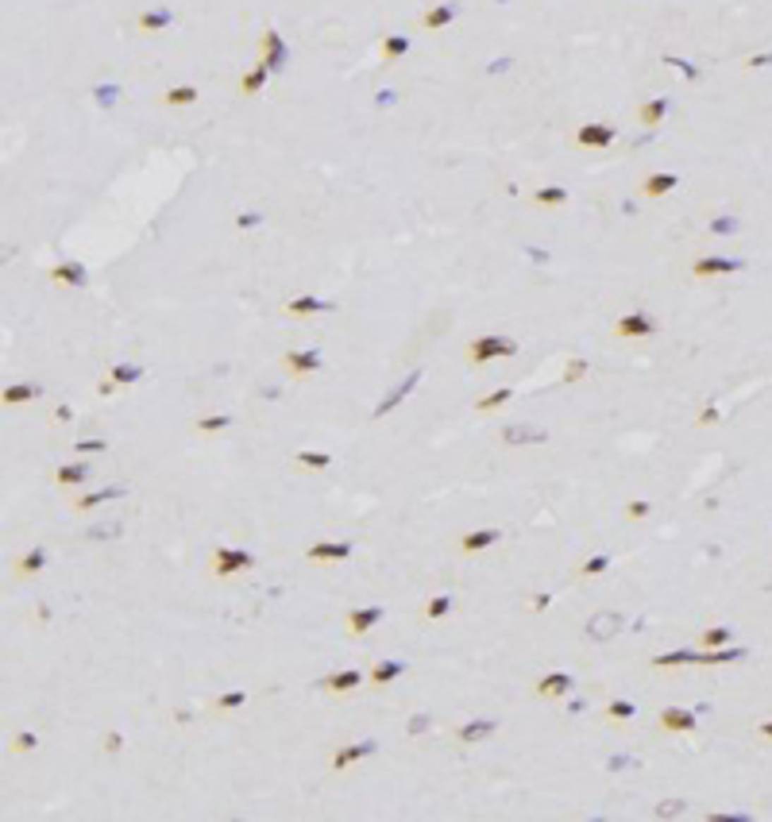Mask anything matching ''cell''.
Masks as SVG:
<instances>
[{
  "label": "cell",
  "mask_w": 772,
  "mask_h": 822,
  "mask_svg": "<svg viewBox=\"0 0 772 822\" xmlns=\"http://www.w3.org/2000/svg\"><path fill=\"white\" fill-rule=\"evenodd\" d=\"M502 356H517V344L506 340V336H483V340L467 344V359L471 363H487V359H502Z\"/></svg>",
  "instance_id": "6da1fadb"
},
{
  "label": "cell",
  "mask_w": 772,
  "mask_h": 822,
  "mask_svg": "<svg viewBox=\"0 0 772 822\" xmlns=\"http://www.w3.org/2000/svg\"><path fill=\"white\" fill-rule=\"evenodd\" d=\"M614 332L622 336V340H649V336H656V320L641 313V309H634V313H626L614 325Z\"/></svg>",
  "instance_id": "7a4b0ae2"
},
{
  "label": "cell",
  "mask_w": 772,
  "mask_h": 822,
  "mask_svg": "<svg viewBox=\"0 0 772 822\" xmlns=\"http://www.w3.org/2000/svg\"><path fill=\"white\" fill-rule=\"evenodd\" d=\"M255 564V556L243 552V548H217L212 552V572L217 575H236V572H248Z\"/></svg>",
  "instance_id": "3957f363"
},
{
  "label": "cell",
  "mask_w": 772,
  "mask_h": 822,
  "mask_svg": "<svg viewBox=\"0 0 772 822\" xmlns=\"http://www.w3.org/2000/svg\"><path fill=\"white\" fill-rule=\"evenodd\" d=\"M306 556L313 564H336V560H348L351 556V540H317V545L306 548Z\"/></svg>",
  "instance_id": "277c9868"
},
{
  "label": "cell",
  "mask_w": 772,
  "mask_h": 822,
  "mask_svg": "<svg viewBox=\"0 0 772 822\" xmlns=\"http://www.w3.org/2000/svg\"><path fill=\"white\" fill-rule=\"evenodd\" d=\"M572 684H576V679H572L568 672H548L545 679H537V687H533V691H537L541 699H560V695L572 691Z\"/></svg>",
  "instance_id": "5b68a950"
},
{
  "label": "cell",
  "mask_w": 772,
  "mask_h": 822,
  "mask_svg": "<svg viewBox=\"0 0 772 822\" xmlns=\"http://www.w3.org/2000/svg\"><path fill=\"white\" fill-rule=\"evenodd\" d=\"M498 540H502V529H471V533L459 537V548H464L467 556H475V552H483V548L498 545Z\"/></svg>",
  "instance_id": "8992f818"
},
{
  "label": "cell",
  "mask_w": 772,
  "mask_h": 822,
  "mask_svg": "<svg viewBox=\"0 0 772 822\" xmlns=\"http://www.w3.org/2000/svg\"><path fill=\"white\" fill-rule=\"evenodd\" d=\"M614 135H618V131H614L610 124H583L576 131V143L579 147H610Z\"/></svg>",
  "instance_id": "52a82bcc"
},
{
  "label": "cell",
  "mask_w": 772,
  "mask_h": 822,
  "mask_svg": "<svg viewBox=\"0 0 772 822\" xmlns=\"http://www.w3.org/2000/svg\"><path fill=\"white\" fill-rule=\"evenodd\" d=\"M382 622V606H363V610H351L348 614V633L351 637H363L367 629H375Z\"/></svg>",
  "instance_id": "ba28073f"
},
{
  "label": "cell",
  "mask_w": 772,
  "mask_h": 822,
  "mask_svg": "<svg viewBox=\"0 0 772 822\" xmlns=\"http://www.w3.org/2000/svg\"><path fill=\"white\" fill-rule=\"evenodd\" d=\"M359 684H367V676H363L359 668H344V672H332V676H325V691H336V695L356 691Z\"/></svg>",
  "instance_id": "9c48e42d"
},
{
  "label": "cell",
  "mask_w": 772,
  "mask_h": 822,
  "mask_svg": "<svg viewBox=\"0 0 772 822\" xmlns=\"http://www.w3.org/2000/svg\"><path fill=\"white\" fill-rule=\"evenodd\" d=\"M661 730H668V734H687V730H695V711H680V706L661 711Z\"/></svg>",
  "instance_id": "30bf717a"
},
{
  "label": "cell",
  "mask_w": 772,
  "mask_h": 822,
  "mask_svg": "<svg viewBox=\"0 0 772 822\" xmlns=\"http://www.w3.org/2000/svg\"><path fill=\"white\" fill-rule=\"evenodd\" d=\"M282 363L290 367V375H313L321 371V351H286Z\"/></svg>",
  "instance_id": "8fae6325"
},
{
  "label": "cell",
  "mask_w": 772,
  "mask_h": 822,
  "mask_svg": "<svg viewBox=\"0 0 772 822\" xmlns=\"http://www.w3.org/2000/svg\"><path fill=\"white\" fill-rule=\"evenodd\" d=\"M618 629H622V618H618V614H595V618H591V626H587V641H606V637H614Z\"/></svg>",
  "instance_id": "7c38bea8"
},
{
  "label": "cell",
  "mask_w": 772,
  "mask_h": 822,
  "mask_svg": "<svg viewBox=\"0 0 772 822\" xmlns=\"http://www.w3.org/2000/svg\"><path fill=\"white\" fill-rule=\"evenodd\" d=\"M548 433L545 429H533V425H514V429H502V444H545Z\"/></svg>",
  "instance_id": "4fadbf2b"
},
{
  "label": "cell",
  "mask_w": 772,
  "mask_h": 822,
  "mask_svg": "<svg viewBox=\"0 0 772 822\" xmlns=\"http://www.w3.org/2000/svg\"><path fill=\"white\" fill-rule=\"evenodd\" d=\"M730 270H742V262L737 259H699L692 267V274L695 278H711V274H730Z\"/></svg>",
  "instance_id": "5bb4252c"
},
{
  "label": "cell",
  "mask_w": 772,
  "mask_h": 822,
  "mask_svg": "<svg viewBox=\"0 0 772 822\" xmlns=\"http://www.w3.org/2000/svg\"><path fill=\"white\" fill-rule=\"evenodd\" d=\"M680 664H699V645H695V648H680V653L653 656V668H680Z\"/></svg>",
  "instance_id": "9a60e30c"
},
{
  "label": "cell",
  "mask_w": 772,
  "mask_h": 822,
  "mask_svg": "<svg viewBox=\"0 0 772 822\" xmlns=\"http://www.w3.org/2000/svg\"><path fill=\"white\" fill-rule=\"evenodd\" d=\"M328 301L321 298H294V301H286V313H294V317H313V313H328Z\"/></svg>",
  "instance_id": "2e32d148"
},
{
  "label": "cell",
  "mask_w": 772,
  "mask_h": 822,
  "mask_svg": "<svg viewBox=\"0 0 772 822\" xmlns=\"http://www.w3.org/2000/svg\"><path fill=\"white\" fill-rule=\"evenodd\" d=\"M371 753H375V742H363V745H344V749L332 757V768L340 772V768H348L351 761H359V757H371Z\"/></svg>",
  "instance_id": "e0dca14e"
},
{
  "label": "cell",
  "mask_w": 772,
  "mask_h": 822,
  "mask_svg": "<svg viewBox=\"0 0 772 822\" xmlns=\"http://www.w3.org/2000/svg\"><path fill=\"white\" fill-rule=\"evenodd\" d=\"M51 278L59 286H81L85 282V267H81V262H59V267L51 270Z\"/></svg>",
  "instance_id": "ac0fdd59"
},
{
  "label": "cell",
  "mask_w": 772,
  "mask_h": 822,
  "mask_svg": "<svg viewBox=\"0 0 772 822\" xmlns=\"http://www.w3.org/2000/svg\"><path fill=\"white\" fill-rule=\"evenodd\" d=\"M487 734H495V722H467V726H459V730H456V742L475 745V742H483Z\"/></svg>",
  "instance_id": "d6986e66"
},
{
  "label": "cell",
  "mask_w": 772,
  "mask_h": 822,
  "mask_svg": "<svg viewBox=\"0 0 772 822\" xmlns=\"http://www.w3.org/2000/svg\"><path fill=\"white\" fill-rule=\"evenodd\" d=\"M452 16H456V8H452V4H437V8H429V12H425L421 28H425V31H440V28H448V23H452Z\"/></svg>",
  "instance_id": "ffe728a7"
},
{
  "label": "cell",
  "mask_w": 772,
  "mask_h": 822,
  "mask_svg": "<svg viewBox=\"0 0 772 822\" xmlns=\"http://www.w3.org/2000/svg\"><path fill=\"white\" fill-rule=\"evenodd\" d=\"M641 190H645V197H664V193L676 190V174H649L641 182Z\"/></svg>",
  "instance_id": "44dd1931"
},
{
  "label": "cell",
  "mask_w": 772,
  "mask_h": 822,
  "mask_svg": "<svg viewBox=\"0 0 772 822\" xmlns=\"http://www.w3.org/2000/svg\"><path fill=\"white\" fill-rule=\"evenodd\" d=\"M568 201V190L564 186H541L537 193H533V205H541V209H556V205H564Z\"/></svg>",
  "instance_id": "7402d4cb"
},
{
  "label": "cell",
  "mask_w": 772,
  "mask_h": 822,
  "mask_svg": "<svg viewBox=\"0 0 772 822\" xmlns=\"http://www.w3.org/2000/svg\"><path fill=\"white\" fill-rule=\"evenodd\" d=\"M43 568H47V552H43V548H31V552L16 564V575H20V579H31V575L43 572Z\"/></svg>",
  "instance_id": "603a6c76"
},
{
  "label": "cell",
  "mask_w": 772,
  "mask_h": 822,
  "mask_svg": "<svg viewBox=\"0 0 772 822\" xmlns=\"http://www.w3.org/2000/svg\"><path fill=\"white\" fill-rule=\"evenodd\" d=\"M402 672H406V664H402V660H382V664H375V672L367 676V684L382 687V684H390L394 676H402Z\"/></svg>",
  "instance_id": "cb8c5ba5"
},
{
  "label": "cell",
  "mask_w": 772,
  "mask_h": 822,
  "mask_svg": "<svg viewBox=\"0 0 772 822\" xmlns=\"http://www.w3.org/2000/svg\"><path fill=\"white\" fill-rule=\"evenodd\" d=\"M197 97H201V93H197L193 85H174V89L162 93V104H170V109H186V104H193Z\"/></svg>",
  "instance_id": "d4e9b609"
},
{
  "label": "cell",
  "mask_w": 772,
  "mask_h": 822,
  "mask_svg": "<svg viewBox=\"0 0 772 822\" xmlns=\"http://www.w3.org/2000/svg\"><path fill=\"white\" fill-rule=\"evenodd\" d=\"M120 495H124V490H120V487H104V490H97V495H85V498H78V502H73V506H78V514H89V509H93V506H101V502H112V498H120Z\"/></svg>",
  "instance_id": "484cf974"
},
{
  "label": "cell",
  "mask_w": 772,
  "mask_h": 822,
  "mask_svg": "<svg viewBox=\"0 0 772 822\" xmlns=\"http://www.w3.org/2000/svg\"><path fill=\"white\" fill-rule=\"evenodd\" d=\"M664 112H668V101H664V97H656V101H645V104H641V112H637V116H641L645 128H656V124L664 120Z\"/></svg>",
  "instance_id": "4316f807"
},
{
  "label": "cell",
  "mask_w": 772,
  "mask_h": 822,
  "mask_svg": "<svg viewBox=\"0 0 772 822\" xmlns=\"http://www.w3.org/2000/svg\"><path fill=\"white\" fill-rule=\"evenodd\" d=\"M85 475H89L85 464H62L59 471H54V483H59V487H73V483H81Z\"/></svg>",
  "instance_id": "83f0119b"
},
{
  "label": "cell",
  "mask_w": 772,
  "mask_h": 822,
  "mask_svg": "<svg viewBox=\"0 0 772 822\" xmlns=\"http://www.w3.org/2000/svg\"><path fill=\"white\" fill-rule=\"evenodd\" d=\"M170 23H174V16H170L167 8H155V12L139 16V31H162V28H170Z\"/></svg>",
  "instance_id": "f1b7e54d"
},
{
  "label": "cell",
  "mask_w": 772,
  "mask_h": 822,
  "mask_svg": "<svg viewBox=\"0 0 772 822\" xmlns=\"http://www.w3.org/2000/svg\"><path fill=\"white\" fill-rule=\"evenodd\" d=\"M263 43H267V54H263V62L275 70V66H282V59H286V47H282V39L275 35V31H267L263 35Z\"/></svg>",
  "instance_id": "f546056e"
},
{
  "label": "cell",
  "mask_w": 772,
  "mask_h": 822,
  "mask_svg": "<svg viewBox=\"0 0 772 822\" xmlns=\"http://www.w3.org/2000/svg\"><path fill=\"white\" fill-rule=\"evenodd\" d=\"M294 464L309 467V471H325V467L332 464V456H328V452H298V456H294Z\"/></svg>",
  "instance_id": "4dcf8cb0"
},
{
  "label": "cell",
  "mask_w": 772,
  "mask_h": 822,
  "mask_svg": "<svg viewBox=\"0 0 772 822\" xmlns=\"http://www.w3.org/2000/svg\"><path fill=\"white\" fill-rule=\"evenodd\" d=\"M502 401H510V386H498V390H490L487 398L475 401V409H479V413H490V409H498Z\"/></svg>",
  "instance_id": "1f68e13d"
},
{
  "label": "cell",
  "mask_w": 772,
  "mask_h": 822,
  "mask_svg": "<svg viewBox=\"0 0 772 822\" xmlns=\"http://www.w3.org/2000/svg\"><path fill=\"white\" fill-rule=\"evenodd\" d=\"M39 398V386H8L4 390V401L8 406H23V401Z\"/></svg>",
  "instance_id": "d6a6232c"
},
{
  "label": "cell",
  "mask_w": 772,
  "mask_h": 822,
  "mask_svg": "<svg viewBox=\"0 0 772 822\" xmlns=\"http://www.w3.org/2000/svg\"><path fill=\"white\" fill-rule=\"evenodd\" d=\"M606 714H610L614 722H629L637 714V706L629 703V699H614V703H606Z\"/></svg>",
  "instance_id": "836d02e7"
},
{
  "label": "cell",
  "mask_w": 772,
  "mask_h": 822,
  "mask_svg": "<svg viewBox=\"0 0 772 822\" xmlns=\"http://www.w3.org/2000/svg\"><path fill=\"white\" fill-rule=\"evenodd\" d=\"M139 367H131V363H120V367H112L109 371V382H116V386H128V382H139Z\"/></svg>",
  "instance_id": "e575fe53"
},
{
  "label": "cell",
  "mask_w": 772,
  "mask_h": 822,
  "mask_svg": "<svg viewBox=\"0 0 772 822\" xmlns=\"http://www.w3.org/2000/svg\"><path fill=\"white\" fill-rule=\"evenodd\" d=\"M742 648H718V653H699V664H726V660H742Z\"/></svg>",
  "instance_id": "d590c367"
},
{
  "label": "cell",
  "mask_w": 772,
  "mask_h": 822,
  "mask_svg": "<svg viewBox=\"0 0 772 822\" xmlns=\"http://www.w3.org/2000/svg\"><path fill=\"white\" fill-rule=\"evenodd\" d=\"M409 51V39H402V35H390L382 43V54H386V62H394V59H402V54Z\"/></svg>",
  "instance_id": "8d00e7d4"
},
{
  "label": "cell",
  "mask_w": 772,
  "mask_h": 822,
  "mask_svg": "<svg viewBox=\"0 0 772 822\" xmlns=\"http://www.w3.org/2000/svg\"><path fill=\"white\" fill-rule=\"evenodd\" d=\"M448 610H452V598H448V595H437L429 606H425V618H429V622H440Z\"/></svg>",
  "instance_id": "74e56055"
},
{
  "label": "cell",
  "mask_w": 772,
  "mask_h": 822,
  "mask_svg": "<svg viewBox=\"0 0 772 822\" xmlns=\"http://www.w3.org/2000/svg\"><path fill=\"white\" fill-rule=\"evenodd\" d=\"M228 425H232V417H228V413L201 417V421H197V433H220V429H228Z\"/></svg>",
  "instance_id": "f35d334b"
},
{
  "label": "cell",
  "mask_w": 772,
  "mask_h": 822,
  "mask_svg": "<svg viewBox=\"0 0 772 822\" xmlns=\"http://www.w3.org/2000/svg\"><path fill=\"white\" fill-rule=\"evenodd\" d=\"M726 641H730V629L726 626H714V629H707L699 637V648H714V645H726Z\"/></svg>",
  "instance_id": "ab89813d"
},
{
  "label": "cell",
  "mask_w": 772,
  "mask_h": 822,
  "mask_svg": "<svg viewBox=\"0 0 772 822\" xmlns=\"http://www.w3.org/2000/svg\"><path fill=\"white\" fill-rule=\"evenodd\" d=\"M267 73H270V66H267V62H259L255 70H251L248 78H243V93H255L263 81H267Z\"/></svg>",
  "instance_id": "60d3db41"
},
{
  "label": "cell",
  "mask_w": 772,
  "mask_h": 822,
  "mask_svg": "<svg viewBox=\"0 0 772 822\" xmlns=\"http://www.w3.org/2000/svg\"><path fill=\"white\" fill-rule=\"evenodd\" d=\"M243 703H248V695H243V691H228V695H220L212 706H217V711H232V706H243Z\"/></svg>",
  "instance_id": "b9f144b4"
},
{
  "label": "cell",
  "mask_w": 772,
  "mask_h": 822,
  "mask_svg": "<svg viewBox=\"0 0 772 822\" xmlns=\"http://www.w3.org/2000/svg\"><path fill=\"white\" fill-rule=\"evenodd\" d=\"M583 375H587V359H572V363L564 367V382H579Z\"/></svg>",
  "instance_id": "7bdbcfd3"
},
{
  "label": "cell",
  "mask_w": 772,
  "mask_h": 822,
  "mask_svg": "<svg viewBox=\"0 0 772 822\" xmlns=\"http://www.w3.org/2000/svg\"><path fill=\"white\" fill-rule=\"evenodd\" d=\"M606 568H610V556H591V560L579 568V575H598V572H606Z\"/></svg>",
  "instance_id": "ee69618b"
},
{
  "label": "cell",
  "mask_w": 772,
  "mask_h": 822,
  "mask_svg": "<svg viewBox=\"0 0 772 822\" xmlns=\"http://www.w3.org/2000/svg\"><path fill=\"white\" fill-rule=\"evenodd\" d=\"M35 745H39V737H35V734H28V730H23V734H16V749H20V753L35 749Z\"/></svg>",
  "instance_id": "f6af8a7d"
},
{
  "label": "cell",
  "mask_w": 772,
  "mask_h": 822,
  "mask_svg": "<svg viewBox=\"0 0 772 822\" xmlns=\"http://www.w3.org/2000/svg\"><path fill=\"white\" fill-rule=\"evenodd\" d=\"M259 220H263L259 212H240V220H236V228H255Z\"/></svg>",
  "instance_id": "bcb514c9"
},
{
  "label": "cell",
  "mask_w": 772,
  "mask_h": 822,
  "mask_svg": "<svg viewBox=\"0 0 772 822\" xmlns=\"http://www.w3.org/2000/svg\"><path fill=\"white\" fill-rule=\"evenodd\" d=\"M680 811H684V803H680V799H672L668 807H664V803H661V807H656V815L664 818V815H680Z\"/></svg>",
  "instance_id": "7dc6e473"
},
{
  "label": "cell",
  "mask_w": 772,
  "mask_h": 822,
  "mask_svg": "<svg viewBox=\"0 0 772 822\" xmlns=\"http://www.w3.org/2000/svg\"><path fill=\"white\" fill-rule=\"evenodd\" d=\"M649 514V502H629L626 506V517H645Z\"/></svg>",
  "instance_id": "c3c4849f"
},
{
  "label": "cell",
  "mask_w": 772,
  "mask_h": 822,
  "mask_svg": "<svg viewBox=\"0 0 772 822\" xmlns=\"http://www.w3.org/2000/svg\"><path fill=\"white\" fill-rule=\"evenodd\" d=\"M104 448H109L104 440H81L78 444V452H104Z\"/></svg>",
  "instance_id": "681fc988"
},
{
  "label": "cell",
  "mask_w": 772,
  "mask_h": 822,
  "mask_svg": "<svg viewBox=\"0 0 772 822\" xmlns=\"http://www.w3.org/2000/svg\"><path fill=\"white\" fill-rule=\"evenodd\" d=\"M120 745H124V737H120V734H109V737H104V749H109V753H116Z\"/></svg>",
  "instance_id": "f907efd6"
},
{
  "label": "cell",
  "mask_w": 772,
  "mask_h": 822,
  "mask_svg": "<svg viewBox=\"0 0 772 822\" xmlns=\"http://www.w3.org/2000/svg\"><path fill=\"white\" fill-rule=\"evenodd\" d=\"M409 734H417V730H429V718H409Z\"/></svg>",
  "instance_id": "816d5d0a"
},
{
  "label": "cell",
  "mask_w": 772,
  "mask_h": 822,
  "mask_svg": "<svg viewBox=\"0 0 772 822\" xmlns=\"http://www.w3.org/2000/svg\"><path fill=\"white\" fill-rule=\"evenodd\" d=\"M97 93H101V104H112V101H116V89H97Z\"/></svg>",
  "instance_id": "f5cc1de1"
},
{
  "label": "cell",
  "mask_w": 772,
  "mask_h": 822,
  "mask_svg": "<svg viewBox=\"0 0 772 822\" xmlns=\"http://www.w3.org/2000/svg\"><path fill=\"white\" fill-rule=\"evenodd\" d=\"M548 603H553V598H548V595H537V598H529V606H533V610H545Z\"/></svg>",
  "instance_id": "db71d44e"
},
{
  "label": "cell",
  "mask_w": 772,
  "mask_h": 822,
  "mask_svg": "<svg viewBox=\"0 0 772 822\" xmlns=\"http://www.w3.org/2000/svg\"><path fill=\"white\" fill-rule=\"evenodd\" d=\"M734 220H714V232H734Z\"/></svg>",
  "instance_id": "11a10c76"
},
{
  "label": "cell",
  "mask_w": 772,
  "mask_h": 822,
  "mask_svg": "<svg viewBox=\"0 0 772 822\" xmlns=\"http://www.w3.org/2000/svg\"><path fill=\"white\" fill-rule=\"evenodd\" d=\"M714 417H718V409H714V406H707V409H703V417H699V421H703V425H711Z\"/></svg>",
  "instance_id": "9f6ffc18"
},
{
  "label": "cell",
  "mask_w": 772,
  "mask_h": 822,
  "mask_svg": "<svg viewBox=\"0 0 772 822\" xmlns=\"http://www.w3.org/2000/svg\"><path fill=\"white\" fill-rule=\"evenodd\" d=\"M761 734H765V737H772V722H765V726H761Z\"/></svg>",
  "instance_id": "6f0895ef"
}]
</instances>
